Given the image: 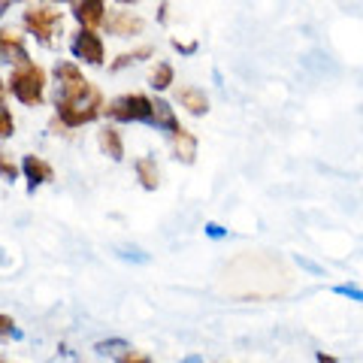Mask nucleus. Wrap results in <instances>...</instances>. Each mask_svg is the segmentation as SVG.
Returning a JSON list of instances; mask_svg holds the SVG:
<instances>
[{
    "mask_svg": "<svg viewBox=\"0 0 363 363\" xmlns=\"http://www.w3.org/2000/svg\"><path fill=\"white\" fill-rule=\"evenodd\" d=\"M55 118H58L67 130L94 124L104 116L106 97L94 82H88L82 67L76 61H55Z\"/></svg>",
    "mask_w": 363,
    "mask_h": 363,
    "instance_id": "nucleus-1",
    "label": "nucleus"
},
{
    "mask_svg": "<svg viewBox=\"0 0 363 363\" xmlns=\"http://www.w3.org/2000/svg\"><path fill=\"white\" fill-rule=\"evenodd\" d=\"M6 94H13L16 104L37 109L45 104V94H49V70L37 61H25L9 67L6 76Z\"/></svg>",
    "mask_w": 363,
    "mask_h": 363,
    "instance_id": "nucleus-2",
    "label": "nucleus"
},
{
    "mask_svg": "<svg viewBox=\"0 0 363 363\" xmlns=\"http://www.w3.org/2000/svg\"><path fill=\"white\" fill-rule=\"evenodd\" d=\"M21 30L43 49H55L64 33V13L55 4H28L21 9Z\"/></svg>",
    "mask_w": 363,
    "mask_h": 363,
    "instance_id": "nucleus-3",
    "label": "nucleus"
},
{
    "mask_svg": "<svg viewBox=\"0 0 363 363\" xmlns=\"http://www.w3.org/2000/svg\"><path fill=\"white\" fill-rule=\"evenodd\" d=\"M104 116H109L118 124H152L155 118V100L143 91H128L118 94L116 100H109L104 106Z\"/></svg>",
    "mask_w": 363,
    "mask_h": 363,
    "instance_id": "nucleus-4",
    "label": "nucleus"
},
{
    "mask_svg": "<svg viewBox=\"0 0 363 363\" xmlns=\"http://www.w3.org/2000/svg\"><path fill=\"white\" fill-rule=\"evenodd\" d=\"M70 55L76 61H85L88 67H104L106 61V45H104V37L97 33V28H82L73 33L70 40Z\"/></svg>",
    "mask_w": 363,
    "mask_h": 363,
    "instance_id": "nucleus-5",
    "label": "nucleus"
},
{
    "mask_svg": "<svg viewBox=\"0 0 363 363\" xmlns=\"http://www.w3.org/2000/svg\"><path fill=\"white\" fill-rule=\"evenodd\" d=\"M104 28L106 33H112V37H140V33L145 30V21L136 16V13H128V9H112V13H106L104 18Z\"/></svg>",
    "mask_w": 363,
    "mask_h": 363,
    "instance_id": "nucleus-6",
    "label": "nucleus"
},
{
    "mask_svg": "<svg viewBox=\"0 0 363 363\" xmlns=\"http://www.w3.org/2000/svg\"><path fill=\"white\" fill-rule=\"evenodd\" d=\"M0 61H4L6 67L30 61V52H28V43H25V37H21V30L0 28Z\"/></svg>",
    "mask_w": 363,
    "mask_h": 363,
    "instance_id": "nucleus-7",
    "label": "nucleus"
},
{
    "mask_svg": "<svg viewBox=\"0 0 363 363\" xmlns=\"http://www.w3.org/2000/svg\"><path fill=\"white\" fill-rule=\"evenodd\" d=\"M21 176H25V182H28V191L33 194L37 188H43V185H49V182H55V169H52V164L45 161V157H40V155H21Z\"/></svg>",
    "mask_w": 363,
    "mask_h": 363,
    "instance_id": "nucleus-8",
    "label": "nucleus"
},
{
    "mask_svg": "<svg viewBox=\"0 0 363 363\" xmlns=\"http://www.w3.org/2000/svg\"><path fill=\"white\" fill-rule=\"evenodd\" d=\"M73 18L79 21L82 28H100L106 18V0H73Z\"/></svg>",
    "mask_w": 363,
    "mask_h": 363,
    "instance_id": "nucleus-9",
    "label": "nucleus"
},
{
    "mask_svg": "<svg viewBox=\"0 0 363 363\" xmlns=\"http://www.w3.org/2000/svg\"><path fill=\"white\" fill-rule=\"evenodd\" d=\"M176 104L188 112V116H206L209 112V97L206 91L197 88V85H179L176 88Z\"/></svg>",
    "mask_w": 363,
    "mask_h": 363,
    "instance_id": "nucleus-10",
    "label": "nucleus"
},
{
    "mask_svg": "<svg viewBox=\"0 0 363 363\" xmlns=\"http://www.w3.org/2000/svg\"><path fill=\"white\" fill-rule=\"evenodd\" d=\"M169 149H173V157L179 164H194L197 161V136L188 128H176L169 133Z\"/></svg>",
    "mask_w": 363,
    "mask_h": 363,
    "instance_id": "nucleus-11",
    "label": "nucleus"
},
{
    "mask_svg": "<svg viewBox=\"0 0 363 363\" xmlns=\"http://www.w3.org/2000/svg\"><path fill=\"white\" fill-rule=\"evenodd\" d=\"M97 145L109 161H124V140H121V130L112 128V124H104L97 130Z\"/></svg>",
    "mask_w": 363,
    "mask_h": 363,
    "instance_id": "nucleus-12",
    "label": "nucleus"
},
{
    "mask_svg": "<svg viewBox=\"0 0 363 363\" xmlns=\"http://www.w3.org/2000/svg\"><path fill=\"white\" fill-rule=\"evenodd\" d=\"M133 173H136V182L145 188V191H157L161 188V169H157V161L155 157H140V161L133 164Z\"/></svg>",
    "mask_w": 363,
    "mask_h": 363,
    "instance_id": "nucleus-13",
    "label": "nucleus"
},
{
    "mask_svg": "<svg viewBox=\"0 0 363 363\" xmlns=\"http://www.w3.org/2000/svg\"><path fill=\"white\" fill-rule=\"evenodd\" d=\"M152 128L164 130V133H173L176 128H182V121L176 118L173 104H167L164 97H157V100H155V118H152Z\"/></svg>",
    "mask_w": 363,
    "mask_h": 363,
    "instance_id": "nucleus-14",
    "label": "nucleus"
},
{
    "mask_svg": "<svg viewBox=\"0 0 363 363\" xmlns=\"http://www.w3.org/2000/svg\"><path fill=\"white\" fill-rule=\"evenodd\" d=\"M152 55H155V49H152V45H136L133 52H121L118 58L109 64V73H121V70H128V67L140 64V61H149Z\"/></svg>",
    "mask_w": 363,
    "mask_h": 363,
    "instance_id": "nucleus-15",
    "label": "nucleus"
},
{
    "mask_svg": "<svg viewBox=\"0 0 363 363\" xmlns=\"http://www.w3.org/2000/svg\"><path fill=\"white\" fill-rule=\"evenodd\" d=\"M173 82H176L173 64H169V61H157V64H155V70L149 73V85H152L155 91H167Z\"/></svg>",
    "mask_w": 363,
    "mask_h": 363,
    "instance_id": "nucleus-16",
    "label": "nucleus"
},
{
    "mask_svg": "<svg viewBox=\"0 0 363 363\" xmlns=\"http://www.w3.org/2000/svg\"><path fill=\"white\" fill-rule=\"evenodd\" d=\"M13 133H16V116H13V109H9L6 97H0V143L9 140Z\"/></svg>",
    "mask_w": 363,
    "mask_h": 363,
    "instance_id": "nucleus-17",
    "label": "nucleus"
},
{
    "mask_svg": "<svg viewBox=\"0 0 363 363\" xmlns=\"http://www.w3.org/2000/svg\"><path fill=\"white\" fill-rule=\"evenodd\" d=\"M18 176H21V167L16 164V157L9 155V152H4V149H0V179L13 185V182H16Z\"/></svg>",
    "mask_w": 363,
    "mask_h": 363,
    "instance_id": "nucleus-18",
    "label": "nucleus"
},
{
    "mask_svg": "<svg viewBox=\"0 0 363 363\" xmlns=\"http://www.w3.org/2000/svg\"><path fill=\"white\" fill-rule=\"evenodd\" d=\"M130 345L124 342V339H104V342H97L94 351H97V357H118L121 351H128Z\"/></svg>",
    "mask_w": 363,
    "mask_h": 363,
    "instance_id": "nucleus-19",
    "label": "nucleus"
},
{
    "mask_svg": "<svg viewBox=\"0 0 363 363\" xmlns=\"http://www.w3.org/2000/svg\"><path fill=\"white\" fill-rule=\"evenodd\" d=\"M13 336H18L16 318L6 315V312H0V342H4V339H13Z\"/></svg>",
    "mask_w": 363,
    "mask_h": 363,
    "instance_id": "nucleus-20",
    "label": "nucleus"
},
{
    "mask_svg": "<svg viewBox=\"0 0 363 363\" xmlns=\"http://www.w3.org/2000/svg\"><path fill=\"white\" fill-rule=\"evenodd\" d=\"M333 294L336 297H345V300H354V303H363V288H357V285H333Z\"/></svg>",
    "mask_w": 363,
    "mask_h": 363,
    "instance_id": "nucleus-21",
    "label": "nucleus"
},
{
    "mask_svg": "<svg viewBox=\"0 0 363 363\" xmlns=\"http://www.w3.org/2000/svg\"><path fill=\"white\" fill-rule=\"evenodd\" d=\"M203 233L209 236V240H227V236H230V230H227V227H221L218 221H206V227H203Z\"/></svg>",
    "mask_w": 363,
    "mask_h": 363,
    "instance_id": "nucleus-22",
    "label": "nucleus"
},
{
    "mask_svg": "<svg viewBox=\"0 0 363 363\" xmlns=\"http://www.w3.org/2000/svg\"><path fill=\"white\" fill-rule=\"evenodd\" d=\"M116 360H121V363H149L152 357H149V354H140V351H133V348H128V351H121Z\"/></svg>",
    "mask_w": 363,
    "mask_h": 363,
    "instance_id": "nucleus-23",
    "label": "nucleus"
},
{
    "mask_svg": "<svg viewBox=\"0 0 363 363\" xmlns=\"http://www.w3.org/2000/svg\"><path fill=\"white\" fill-rule=\"evenodd\" d=\"M173 49L182 52V55H194V52H197V43H182V40L173 37Z\"/></svg>",
    "mask_w": 363,
    "mask_h": 363,
    "instance_id": "nucleus-24",
    "label": "nucleus"
},
{
    "mask_svg": "<svg viewBox=\"0 0 363 363\" xmlns=\"http://www.w3.org/2000/svg\"><path fill=\"white\" fill-rule=\"evenodd\" d=\"M121 257H128V260H140V264H145V260H149V255L140 252V248H124V255H121Z\"/></svg>",
    "mask_w": 363,
    "mask_h": 363,
    "instance_id": "nucleus-25",
    "label": "nucleus"
},
{
    "mask_svg": "<svg viewBox=\"0 0 363 363\" xmlns=\"http://www.w3.org/2000/svg\"><path fill=\"white\" fill-rule=\"evenodd\" d=\"M297 264H300V267H306L309 272H315V276H321V272H324L321 267H318V264H312V260H306V257H297Z\"/></svg>",
    "mask_w": 363,
    "mask_h": 363,
    "instance_id": "nucleus-26",
    "label": "nucleus"
},
{
    "mask_svg": "<svg viewBox=\"0 0 363 363\" xmlns=\"http://www.w3.org/2000/svg\"><path fill=\"white\" fill-rule=\"evenodd\" d=\"M167 13H169V4H161V6H157V21H161V25H167V18H169Z\"/></svg>",
    "mask_w": 363,
    "mask_h": 363,
    "instance_id": "nucleus-27",
    "label": "nucleus"
},
{
    "mask_svg": "<svg viewBox=\"0 0 363 363\" xmlns=\"http://www.w3.org/2000/svg\"><path fill=\"white\" fill-rule=\"evenodd\" d=\"M315 357H318V360H321V363H333V360H336V357H330V354H321V351H318V354H315Z\"/></svg>",
    "mask_w": 363,
    "mask_h": 363,
    "instance_id": "nucleus-28",
    "label": "nucleus"
},
{
    "mask_svg": "<svg viewBox=\"0 0 363 363\" xmlns=\"http://www.w3.org/2000/svg\"><path fill=\"white\" fill-rule=\"evenodd\" d=\"M45 4H55V6H70L73 0H45Z\"/></svg>",
    "mask_w": 363,
    "mask_h": 363,
    "instance_id": "nucleus-29",
    "label": "nucleus"
},
{
    "mask_svg": "<svg viewBox=\"0 0 363 363\" xmlns=\"http://www.w3.org/2000/svg\"><path fill=\"white\" fill-rule=\"evenodd\" d=\"M9 4H13V0H0V16H6V9H9Z\"/></svg>",
    "mask_w": 363,
    "mask_h": 363,
    "instance_id": "nucleus-30",
    "label": "nucleus"
},
{
    "mask_svg": "<svg viewBox=\"0 0 363 363\" xmlns=\"http://www.w3.org/2000/svg\"><path fill=\"white\" fill-rule=\"evenodd\" d=\"M116 4H121V6H136L140 0H116Z\"/></svg>",
    "mask_w": 363,
    "mask_h": 363,
    "instance_id": "nucleus-31",
    "label": "nucleus"
},
{
    "mask_svg": "<svg viewBox=\"0 0 363 363\" xmlns=\"http://www.w3.org/2000/svg\"><path fill=\"white\" fill-rule=\"evenodd\" d=\"M200 360H203L200 354H188V357H185V363H200Z\"/></svg>",
    "mask_w": 363,
    "mask_h": 363,
    "instance_id": "nucleus-32",
    "label": "nucleus"
},
{
    "mask_svg": "<svg viewBox=\"0 0 363 363\" xmlns=\"http://www.w3.org/2000/svg\"><path fill=\"white\" fill-rule=\"evenodd\" d=\"M13 4H28V0H13Z\"/></svg>",
    "mask_w": 363,
    "mask_h": 363,
    "instance_id": "nucleus-33",
    "label": "nucleus"
}]
</instances>
